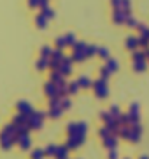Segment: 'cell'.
<instances>
[{
	"mask_svg": "<svg viewBox=\"0 0 149 159\" xmlns=\"http://www.w3.org/2000/svg\"><path fill=\"white\" fill-rule=\"evenodd\" d=\"M143 159H145V158H143Z\"/></svg>",
	"mask_w": 149,
	"mask_h": 159,
	"instance_id": "1",
	"label": "cell"
}]
</instances>
